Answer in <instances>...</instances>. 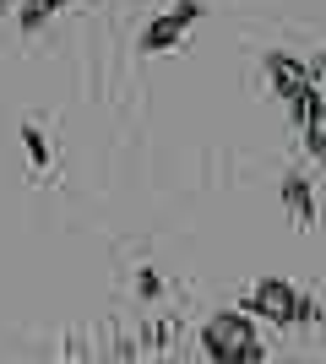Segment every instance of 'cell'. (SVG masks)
Segmentation results:
<instances>
[{
	"instance_id": "obj_4",
	"label": "cell",
	"mask_w": 326,
	"mask_h": 364,
	"mask_svg": "<svg viewBox=\"0 0 326 364\" xmlns=\"http://www.w3.org/2000/svg\"><path fill=\"white\" fill-rule=\"evenodd\" d=\"M266 82H272V92L283 104H294V98H305L315 87V71L305 60H294V55H266Z\"/></svg>"
},
{
	"instance_id": "obj_3",
	"label": "cell",
	"mask_w": 326,
	"mask_h": 364,
	"mask_svg": "<svg viewBox=\"0 0 326 364\" xmlns=\"http://www.w3.org/2000/svg\"><path fill=\"white\" fill-rule=\"evenodd\" d=\"M202 22V0H174L163 16H153L147 28H141V49L147 55H163V49H180L190 38V28Z\"/></svg>"
},
{
	"instance_id": "obj_1",
	"label": "cell",
	"mask_w": 326,
	"mask_h": 364,
	"mask_svg": "<svg viewBox=\"0 0 326 364\" xmlns=\"http://www.w3.org/2000/svg\"><path fill=\"white\" fill-rule=\"evenodd\" d=\"M245 310H250V316H266L272 326H288V332H299V326H315V321H321V304H315L305 289L283 283V277H261V283H250Z\"/></svg>"
},
{
	"instance_id": "obj_6",
	"label": "cell",
	"mask_w": 326,
	"mask_h": 364,
	"mask_svg": "<svg viewBox=\"0 0 326 364\" xmlns=\"http://www.w3.org/2000/svg\"><path fill=\"white\" fill-rule=\"evenodd\" d=\"M65 6H71V0H22V11H16V28H22V33H38L49 16L65 11Z\"/></svg>"
},
{
	"instance_id": "obj_9",
	"label": "cell",
	"mask_w": 326,
	"mask_h": 364,
	"mask_svg": "<svg viewBox=\"0 0 326 364\" xmlns=\"http://www.w3.org/2000/svg\"><path fill=\"white\" fill-rule=\"evenodd\" d=\"M305 141H310V152H326V109H321V120L305 131Z\"/></svg>"
},
{
	"instance_id": "obj_2",
	"label": "cell",
	"mask_w": 326,
	"mask_h": 364,
	"mask_svg": "<svg viewBox=\"0 0 326 364\" xmlns=\"http://www.w3.org/2000/svg\"><path fill=\"white\" fill-rule=\"evenodd\" d=\"M202 353L212 364H261L266 343L256 337V326H250V310L245 316H239V310H223V316H212L202 326Z\"/></svg>"
},
{
	"instance_id": "obj_7",
	"label": "cell",
	"mask_w": 326,
	"mask_h": 364,
	"mask_svg": "<svg viewBox=\"0 0 326 364\" xmlns=\"http://www.w3.org/2000/svg\"><path fill=\"white\" fill-rule=\"evenodd\" d=\"M22 147H28V164L38 168V174H49V168H55V158H49V141H44V125H38V120L22 125Z\"/></svg>"
},
{
	"instance_id": "obj_8",
	"label": "cell",
	"mask_w": 326,
	"mask_h": 364,
	"mask_svg": "<svg viewBox=\"0 0 326 364\" xmlns=\"http://www.w3.org/2000/svg\"><path fill=\"white\" fill-rule=\"evenodd\" d=\"M136 294H141V299H158V294H163V277H158L153 267H141V272H136Z\"/></svg>"
},
{
	"instance_id": "obj_5",
	"label": "cell",
	"mask_w": 326,
	"mask_h": 364,
	"mask_svg": "<svg viewBox=\"0 0 326 364\" xmlns=\"http://www.w3.org/2000/svg\"><path fill=\"white\" fill-rule=\"evenodd\" d=\"M278 196H283V207H288V218H294V228H315V223H321V213H315V191H310L305 174H283Z\"/></svg>"
}]
</instances>
